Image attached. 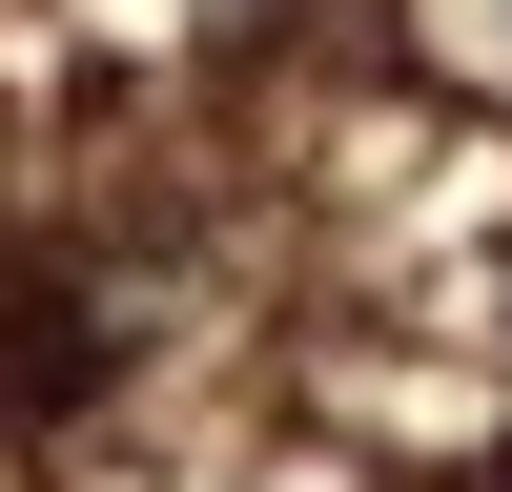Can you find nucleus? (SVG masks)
Listing matches in <instances>:
<instances>
[{
	"mask_svg": "<svg viewBox=\"0 0 512 492\" xmlns=\"http://www.w3.org/2000/svg\"><path fill=\"white\" fill-rule=\"evenodd\" d=\"M123 369H144V328H123V287H103V267H21V287H0V410H21V431L103 410Z\"/></svg>",
	"mask_w": 512,
	"mask_h": 492,
	"instance_id": "f257e3e1",
	"label": "nucleus"
}]
</instances>
